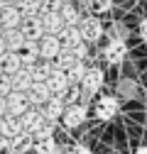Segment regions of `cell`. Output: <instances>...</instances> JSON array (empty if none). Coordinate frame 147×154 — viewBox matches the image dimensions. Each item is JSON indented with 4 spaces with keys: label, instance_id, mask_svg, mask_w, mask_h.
Wrapping results in <instances>:
<instances>
[{
    "label": "cell",
    "instance_id": "obj_26",
    "mask_svg": "<svg viewBox=\"0 0 147 154\" xmlns=\"http://www.w3.org/2000/svg\"><path fill=\"white\" fill-rule=\"evenodd\" d=\"M17 10H20L22 20L39 17V0H20V3H17Z\"/></svg>",
    "mask_w": 147,
    "mask_h": 154
},
{
    "label": "cell",
    "instance_id": "obj_14",
    "mask_svg": "<svg viewBox=\"0 0 147 154\" xmlns=\"http://www.w3.org/2000/svg\"><path fill=\"white\" fill-rule=\"evenodd\" d=\"M39 20H42L44 34H49V37H59V34H61V29L66 27V25H64V20H61V15H42Z\"/></svg>",
    "mask_w": 147,
    "mask_h": 154
},
{
    "label": "cell",
    "instance_id": "obj_24",
    "mask_svg": "<svg viewBox=\"0 0 147 154\" xmlns=\"http://www.w3.org/2000/svg\"><path fill=\"white\" fill-rule=\"evenodd\" d=\"M32 149L37 154H57V140L54 137H44V134H34Z\"/></svg>",
    "mask_w": 147,
    "mask_h": 154
},
{
    "label": "cell",
    "instance_id": "obj_28",
    "mask_svg": "<svg viewBox=\"0 0 147 154\" xmlns=\"http://www.w3.org/2000/svg\"><path fill=\"white\" fill-rule=\"evenodd\" d=\"M127 34H130V29H127L125 22H113V27H110V32H108L110 42H125Z\"/></svg>",
    "mask_w": 147,
    "mask_h": 154
},
{
    "label": "cell",
    "instance_id": "obj_5",
    "mask_svg": "<svg viewBox=\"0 0 147 154\" xmlns=\"http://www.w3.org/2000/svg\"><path fill=\"white\" fill-rule=\"evenodd\" d=\"M79 29H81L83 42H98L103 37V25L96 20V17H83V20L79 22Z\"/></svg>",
    "mask_w": 147,
    "mask_h": 154
},
{
    "label": "cell",
    "instance_id": "obj_6",
    "mask_svg": "<svg viewBox=\"0 0 147 154\" xmlns=\"http://www.w3.org/2000/svg\"><path fill=\"white\" fill-rule=\"evenodd\" d=\"M20 32H22V37H25V42H42V37H44L42 20H39V17H30V20H22Z\"/></svg>",
    "mask_w": 147,
    "mask_h": 154
},
{
    "label": "cell",
    "instance_id": "obj_15",
    "mask_svg": "<svg viewBox=\"0 0 147 154\" xmlns=\"http://www.w3.org/2000/svg\"><path fill=\"white\" fill-rule=\"evenodd\" d=\"M20 59H22V69L39 64V42H25V47L20 51Z\"/></svg>",
    "mask_w": 147,
    "mask_h": 154
},
{
    "label": "cell",
    "instance_id": "obj_8",
    "mask_svg": "<svg viewBox=\"0 0 147 154\" xmlns=\"http://www.w3.org/2000/svg\"><path fill=\"white\" fill-rule=\"evenodd\" d=\"M103 56H105V61H108L110 66L123 64V61L127 59V47H125V42H108L105 49H103Z\"/></svg>",
    "mask_w": 147,
    "mask_h": 154
},
{
    "label": "cell",
    "instance_id": "obj_25",
    "mask_svg": "<svg viewBox=\"0 0 147 154\" xmlns=\"http://www.w3.org/2000/svg\"><path fill=\"white\" fill-rule=\"evenodd\" d=\"M32 144H34V137H32V134H27V132H20L17 137L10 140L12 152H20V154H27V152L32 149Z\"/></svg>",
    "mask_w": 147,
    "mask_h": 154
},
{
    "label": "cell",
    "instance_id": "obj_37",
    "mask_svg": "<svg viewBox=\"0 0 147 154\" xmlns=\"http://www.w3.org/2000/svg\"><path fill=\"white\" fill-rule=\"evenodd\" d=\"M8 51V47H5V39H3V34H0V56H3Z\"/></svg>",
    "mask_w": 147,
    "mask_h": 154
},
{
    "label": "cell",
    "instance_id": "obj_21",
    "mask_svg": "<svg viewBox=\"0 0 147 154\" xmlns=\"http://www.w3.org/2000/svg\"><path fill=\"white\" fill-rule=\"evenodd\" d=\"M52 64H54V69H57V71H64V73H69L74 66L79 64V59L74 56V51H71V49H61V54H59V56H57V59H54Z\"/></svg>",
    "mask_w": 147,
    "mask_h": 154
},
{
    "label": "cell",
    "instance_id": "obj_42",
    "mask_svg": "<svg viewBox=\"0 0 147 154\" xmlns=\"http://www.w3.org/2000/svg\"><path fill=\"white\" fill-rule=\"evenodd\" d=\"M145 108H147V100H145Z\"/></svg>",
    "mask_w": 147,
    "mask_h": 154
},
{
    "label": "cell",
    "instance_id": "obj_12",
    "mask_svg": "<svg viewBox=\"0 0 147 154\" xmlns=\"http://www.w3.org/2000/svg\"><path fill=\"white\" fill-rule=\"evenodd\" d=\"M0 25H3V32H5V29H20L22 15H20V10H17V5L5 8L3 12H0Z\"/></svg>",
    "mask_w": 147,
    "mask_h": 154
},
{
    "label": "cell",
    "instance_id": "obj_32",
    "mask_svg": "<svg viewBox=\"0 0 147 154\" xmlns=\"http://www.w3.org/2000/svg\"><path fill=\"white\" fill-rule=\"evenodd\" d=\"M66 154H93V152H91L88 147H83V144H76V147H71Z\"/></svg>",
    "mask_w": 147,
    "mask_h": 154
},
{
    "label": "cell",
    "instance_id": "obj_38",
    "mask_svg": "<svg viewBox=\"0 0 147 154\" xmlns=\"http://www.w3.org/2000/svg\"><path fill=\"white\" fill-rule=\"evenodd\" d=\"M135 154H147V147H140V149H137Z\"/></svg>",
    "mask_w": 147,
    "mask_h": 154
},
{
    "label": "cell",
    "instance_id": "obj_11",
    "mask_svg": "<svg viewBox=\"0 0 147 154\" xmlns=\"http://www.w3.org/2000/svg\"><path fill=\"white\" fill-rule=\"evenodd\" d=\"M27 100H30V105H47L49 100H52V91H49V86L47 83H32V88H30V93H27Z\"/></svg>",
    "mask_w": 147,
    "mask_h": 154
},
{
    "label": "cell",
    "instance_id": "obj_17",
    "mask_svg": "<svg viewBox=\"0 0 147 154\" xmlns=\"http://www.w3.org/2000/svg\"><path fill=\"white\" fill-rule=\"evenodd\" d=\"M64 110H66V108H64V100L59 98V95H52V100L44 105L42 112H44V118H47L49 122H57L61 115H64Z\"/></svg>",
    "mask_w": 147,
    "mask_h": 154
},
{
    "label": "cell",
    "instance_id": "obj_43",
    "mask_svg": "<svg viewBox=\"0 0 147 154\" xmlns=\"http://www.w3.org/2000/svg\"><path fill=\"white\" fill-rule=\"evenodd\" d=\"M66 3H69V0H66Z\"/></svg>",
    "mask_w": 147,
    "mask_h": 154
},
{
    "label": "cell",
    "instance_id": "obj_40",
    "mask_svg": "<svg viewBox=\"0 0 147 154\" xmlns=\"http://www.w3.org/2000/svg\"><path fill=\"white\" fill-rule=\"evenodd\" d=\"M0 34H3V25H0Z\"/></svg>",
    "mask_w": 147,
    "mask_h": 154
},
{
    "label": "cell",
    "instance_id": "obj_35",
    "mask_svg": "<svg viewBox=\"0 0 147 154\" xmlns=\"http://www.w3.org/2000/svg\"><path fill=\"white\" fill-rule=\"evenodd\" d=\"M8 118V100L5 98H0V120Z\"/></svg>",
    "mask_w": 147,
    "mask_h": 154
},
{
    "label": "cell",
    "instance_id": "obj_22",
    "mask_svg": "<svg viewBox=\"0 0 147 154\" xmlns=\"http://www.w3.org/2000/svg\"><path fill=\"white\" fill-rule=\"evenodd\" d=\"M115 91H118V95L123 100H135L140 88H137V81H133V79H120L118 86H115Z\"/></svg>",
    "mask_w": 147,
    "mask_h": 154
},
{
    "label": "cell",
    "instance_id": "obj_29",
    "mask_svg": "<svg viewBox=\"0 0 147 154\" xmlns=\"http://www.w3.org/2000/svg\"><path fill=\"white\" fill-rule=\"evenodd\" d=\"M86 8L93 12V15H103L113 8V0H86Z\"/></svg>",
    "mask_w": 147,
    "mask_h": 154
},
{
    "label": "cell",
    "instance_id": "obj_34",
    "mask_svg": "<svg viewBox=\"0 0 147 154\" xmlns=\"http://www.w3.org/2000/svg\"><path fill=\"white\" fill-rule=\"evenodd\" d=\"M140 37H142V42H147V17L140 20Z\"/></svg>",
    "mask_w": 147,
    "mask_h": 154
},
{
    "label": "cell",
    "instance_id": "obj_19",
    "mask_svg": "<svg viewBox=\"0 0 147 154\" xmlns=\"http://www.w3.org/2000/svg\"><path fill=\"white\" fill-rule=\"evenodd\" d=\"M3 39H5L8 51H15V54H20L22 47H25V37H22L20 29H5L3 32Z\"/></svg>",
    "mask_w": 147,
    "mask_h": 154
},
{
    "label": "cell",
    "instance_id": "obj_33",
    "mask_svg": "<svg viewBox=\"0 0 147 154\" xmlns=\"http://www.w3.org/2000/svg\"><path fill=\"white\" fill-rule=\"evenodd\" d=\"M10 152H12V147H10V140L0 137V154H10Z\"/></svg>",
    "mask_w": 147,
    "mask_h": 154
},
{
    "label": "cell",
    "instance_id": "obj_27",
    "mask_svg": "<svg viewBox=\"0 0 147 154\" xmlns=\"http://www.w3.org/2000/svg\"><path fill=\"white\" fill-rule=\"evenodd\" d=\"M66 0H39V17L42 15H59Z\"/></svg>",
    "mask_w": 147,
    "mask_h": 154
},
{
    "label": "cell",
    "instance_id": "obj_30",
    "mask_svg": "<svg viewBox=\"0 0 147 154\" xmlns=\"http://www.w3.org/2000/svg\"><path fill=\"white\" fill-rule=\"evenodd\" d=\"M12 93V81H10V76H0V98H8V95Z\"/></svg>",
    "mask_w": 147,
    "mask_h": 154
},
{
    "label": "cell",
    "instance_id": "obj_3",
    "mask_svg": "<svg viewBox=\"0 0 147 154\" xmlns=\"http://www.w3.org/2000/svg\"><path fill=\"white\" fill-rule=\"evenodd\" d=\"M5 100H8V115H10V118H17V120H20L22 115L32 108L25 93H10Z\"/></svg>",
    "mask_w": 147,
    "mask_h": 154
},
{
    "label": "cell",
    "instance_id": "obj_41",
    "mask_svg": "<svg viewBox=\"0 0 147 154\" xmlns=\"http://www.w3.org/2000/svg\"><path fill=\"white\" fill-rule=\"evenodd\" d=\"M10 154H20V152H10Z\"/></svg>",
    "mask_w": 147,
    "mask_h": 154
},
{
    "label": "cell",
    "instance_id": "obj_20",
    "mask_svg": "<svg viewBox=\"0 0 147 154\" xmlns=\"http://www.w3.org/2000/svg\"><path fill=\"white\" fill-rule=\"evenodd\" d=\"M59 42H61V47H64V49H74L76 44H81V42H83L81 29H79V27H64V29H61V34H59Z\"/></svg>",
    "mask_w": 147,
    "mask_h": 154
},
{
    "label": "cell",
    "instance_id": "obj_23",
    "mask_svg": "<svg viewBox=\"0 0 147 154\" xmlns=\"http://www.w3.org/2000/svg\"><path fill=\"white\" fill-rule=\"evenodd\" d=\"M59 15H61V20H64L66 27H79V22L83 20L81 12H79V8L74 5V3H64V8H61Z\"/></svg>",
    "mask_w": 147,
    "mask_h": 154
},
{
    "label": "cell",
    "instance_id": "obj_2",
    "mask_svg": "<svg viewBox=\"0 0 147 154\" xmlns=\"http://www.w3.org/2000/svg\"><path fill=\"white\" fill-rule=\"evenodd\" d=\"M120 110V100L115 95H103L96 100V118L98 120H113Z\"/></svg>",
    "mask_w": 147,
    "mask_h": 154
},
{
    "label": "cell",
    "instance_id": "obj_7",
    "mask_svg": "<svg viewBox=\"0 0 147 154\" xmlns=\"http://www.w3.org/2000/svg\"><path fill=\"white\" fill-rule=\"evenodd\" d=\"M61 120H64V127H69V130L83 125V120H86V108H83L81 103H71V105L64 110Z\"/></svg>",
    "mask_w": 147,
    "mask_h": 154
},
{
    "label": "cell",
    "instance_id": "obj_1",
    "mask_svg": "<svg viewBox=\"0 0 147 154\" xmlns=\"http://www.w3.org/2000/svg\"><path fill=\"white\" fill-rule=\"evenodd\" d=\"M20 122H22V132H27V134H32V137H34V134L44 127L47 118H44V112H42V110L30 108V110L22 115V118H20Z\"/></svg>",
    "mask_w": 147,
    "mask_h": 154
},
{
    "label": "cell",
    "instance_id": "obj_10",
    "mask_svg": "<svg viewBox=\"0 0 147 154\" xmlns=\"http://www.w3.org/2000/svg\"><path fill=\"white\" fill-rule=\"evenodd\" d=\"M47 86H49L52 95H59V98H61V95H64L74 83L69 81V76H66L64 71H57V69H54V71H52V76L47 79Z\"/></svg>",
    "mask_w": 147,
    "mask_h": 154
},
{
    "label": "cell",
    "instance_id": "obj_4",
    "mask_svg": "<svg viewBox=\"0 0 147 154\" xmlns=\"http://www.w3.org/2000/svg\"><path fill=\"white\" fill-rule=\"evenodd\" d=\"M61 42H59V37H49L44 34L42 37V42H39V59L42 61H52V59H57V56L61 54Z\"/></svg>",
    "mask_w": 147,
    "mask_h": 154
},
{
    "label": "cell",
    "instance_id": "obj_39",
    "mask_svg": "<svg viewBox=\"0 0 147 154\" xmlns=\"http://www.w3.org/2000/svg\"><path fill=\"white\" fill-rule=\"evenodd\" d=\"M0 76H3V66H0Z\"/></svg>",
    "mask_w": 147,
    "mask_h": 154
},
{
    "label": "cell",
    "instance_id": "obj_18",
    "mask_svg": "<svg viewBox=\"0 0 147 154\" xmlns=\"http://www.w3.org/2000/svg\"><path fill=\"white\" fill-rule=\"evenodd\" d=\"M22 132V122L17 120V118H3L0 120V137H5V140H12V137H17V134Z\"/></svg>",
    "mask_w": 147,
    "mask_h": 154
},
{
    "label": "cell",
    "instance_id": "obj_36",
    "mask_svg": "<svg viewBox=\"0 0 147 154\" xmlns=\"http://www.w3.org/2000/svg\"><path fill=\"white\" fill-rule=\"evenodd\" d=\"M20 0H0V12H3L5 8H12V5H17Z\"/></svg>",
    "mask_w": 147,
    "mask_h": 154
},
{
    "label": "cell",
    "instance_id": "obj_9",
    "mask_svg": "<svg viewBox=\"0 0 147 154\" xmlns=\"http://www.w3.org/2000/svg\"><path fill=\"white\" fill-rule=\"evenodd\" d=\"M103 88V71L101 69H86V76L81 81V91L88 95H96Z\"/></svg>",
    "mask_w": 147,
    "mask_h": 154
},
{
    "label": "cell",
    "instance_id": "obj_31",
    "mask_svg": "<svg viewBox=\"0 0 147 154\" xmlns=\"http://www.w3.org/2000/svg\"><path fill=\"white\" fill-rule=\"evenodd\" d=\"M71 51H74V56H76L79 61H83V59H86V54H88V49H86V42H81V44H76V47H74Z\"/></svg>",
    "mask_w": 147,
    "mask_h": 154
},
{
    "label": "cell",
    "instance_id": "obj_16",
    "mask_svg": "<svg viewBox=\"0 0 147 154\" xmlns=\"http://www.w3.org/2000/svg\"><path fill=\"white\" fill-rule=\"evenodd\" d=\"M10 81H12V93H30V88H32V76L27 73V69H22V71H17L15 76H10Z\"/></svg>",
    "mask_w": 147,
    "mask_h": 154
},
{
    "label": "cell",
    "instance_id": "obj_13",
    "mask_svg": "<svg viewBox=\"0 0 147 154\" xmlns=\"http://www.w3.org/2000/svg\"><path fill=\"white\" fill-rule=\"evenodd\" d=\"M0 66H3L5 76H15L17 71H22V59H20V54H15V51H5L0 56Z\"/></svg>",
    "mask_w": 147,
    "mask_h": 154
}]
</instances>
